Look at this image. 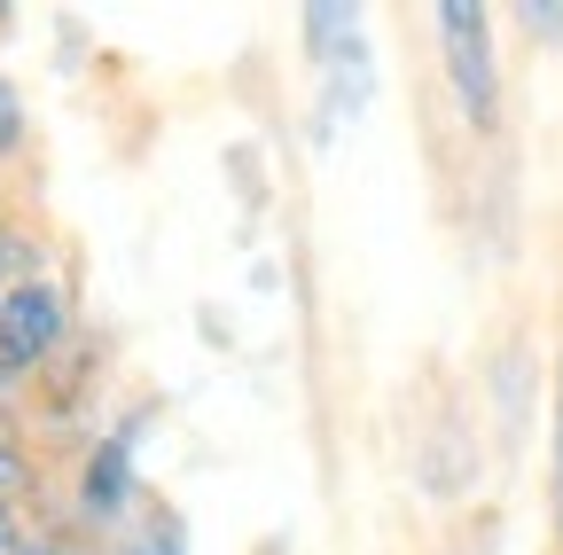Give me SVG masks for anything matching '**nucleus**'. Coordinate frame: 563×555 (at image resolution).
<instances>
[{
  "instance_id": "7ed1b4c3",
  "label": "nucleus",
  "mask_w": 563,
  "mask_h": 555,
  "mask_svg": "<svg viewBox=\"0 0 563 555\" xmlns=\"http://www.w3.org/2000/svg\"><path fill=\"white\" fill-rule=\"evenodd\" d=\"M70 329H79V306H70V290L55 282V274L9 282V298H0V368H9L16 384H40L70 353Z\"/></svg>"
},
{
  "instance_id": "f03ea898",
  "label": "nucleus",
  "mask_w": 563,
  "mask_h": 555,
  "mask_svg": "<svg viewBox=\"0 0 563 555\" xmlns=\"http://www.w3.org/2000/svg\"><path fill=\"white\" fill-rule=\"evenodd\" d=\"M141 423H150V407H133L125 423L95 431V446L79 454V477H70V517H79L95 540H110L141 509Z\"/></svg>"
},
{
  "instance_id": "423d86ee",
  "label": "nucleus",
  "mask_w": 563,
  "mask_h": 555,
  "mask_svg": "<svg viewBox=\"0 0 563 555\" xmlns=\"http://www.w3.org/2000/svg\"><path fill=\"white\" fill-rule=\"evenodd\" d=\"M40 493V462L24 439H0V509H24Z\"/></svg>"
},
{
  "instance_id": "9b49d317",
  "label": "nucleus",
  "mask_w": 563,
  "mask_h": 555,
  "mask_svg": "<svg viewBox=\"0 0 563 555\" xmlns=\"http://www.w3.org/2000/svg\"><path fill=\"white\" fill-rule=\"evenodd\" d=\"M24 391H32V384H16L9 368H0V414H9V423H24Z\"/></svg>"
},
{
  "instance_id": "4468645a",
  "label": "nucleus",
  "mask_w": 563,
  "mask_h": 555,
  "mask_svg": "<svg viewBox=\"0 0 563 555\" xmlns=\"http://www.w3.org/2000/svg\"><path fill=\"white\" fill-rule=\"evenodd\" d=\"M0 32H9V9H0Z\"/></svg>"
},
{
  "instance_id": "9d476101",
  "label": "nucleus",
  "mask_w": 563,
  "mask_h": 555,
  "mask_svg": "<svg viewBox=\"0 0 563 555\" xmlns=\"http://www.w3.org/2000/svg\"><path fill=\"white\" fill-rule=\"evenodd\" d=\"M24 540H32V517L24 509H0V555H16Z\"/></svg>"
},
{
  "instance_id": "f8f14e48",
  "label": "nucleus",
  "mask_w": 563,
  "mask_h": 555,
  "mask_svg": "<svg viewBox=\"0 0 563 555\" xmlns=\"http://www.w3.org/2000/svg\"><path fill=\"white\" fill-rule=\"evenodd\" d=\"M16 555H79V547H70V540H63V532H32V540H24V547H16Z\"/></svg>"
},
{
  "instance_id": "1a4fd4ad",
  "label": "nucleus",
  "mask_w": 563,
  "mask_h": 555,
  "mask_svg": "<svg viewBox=\"0 0 563 555\" xmlns=\"http://www.w3.org/2000/svg\"><path fill=\"white\" fill-rule=\"evenodd\" d=\"M517 32H525V40H563V0H525V9H517Z\"/></svg>"
},
{
  "instance_id": "39448f33",
  "label": "nucleus",
  "mask_w": 563,
  "mask_h": 555,
  "mask_svg": "<svg viewBox=\"0 0 563 555\" xmlns=\"http://www.w3.org/2000/svg\"><path fill=\"white\" fill-rule=\"evenodd\" d=\"M361 9H352V0H313V9L298 16V32H306V55H313V71L321 63H336L344 47H361Z\"/></svg>"
},
{
  "instance_id": "f257e3e1",
  "label": "nucleus",
  "mask_w": 563,
  "mask_h": 555,
  "mask_svg": "<svg viewBox=\"0 0 563 555\" xmlns=\"http://www.w3.org/2000/svg\"><path fill=\"white\" fill-rule=\"evenodd\" d=\"M439 63L462 102V125L477 142H493L501 133V47H493V16L477 0H446L439 9Z\"/></svg>"
},
{
  "instance_id": "ddd939ff",
  "label": "nucleus",
  "mask_w": 563,
  "mask_h": 555,
  "mask_svg": "<svg viewBox=\"0 0 563 555\" xmlns=\"http://www.w3.org/2000/svg\"><path fill=\"white\" fill-rule=\"evenodd\" d=\"M9 282L16 274H9V220H0V298H9Z\"/></svg>"
},
{
  "instance_id": "0eeeda50",
  "label": "nucleus",
  "mask_w": 563,
  "mask_h": 555,
  "mask_svg": "<svg viewBox=\"0 0 563 555\" xmlns=\"http://www.w3.org/2000/svg\"><path fill=\"white\" fill-rule=\"evenodd\" d=\"M548 524L563 547V353H555V431H548Z\"/></svg>"
},
{
  "instance_id": "6e6552de",
  "label": "nucleus",
  "mask_w": 563,
  "mask_h": 555,
  "mask_svg": "<svg viewBox=\"0 0 563 555\" xmlns=\"http://www.w3.org/2000/svg\"><path fill=\"white\" fill-rule=\"evenodd\" d=\"M24 142H32V110H24L16 79L0 71V165H16V157H24Z\"/></svg>"
},
{
  "instance_id": "20e7f679",
  "label": "nucleus",
  "mask_w": 563,
  "mask_h": 555,
  "mask_svg": "<svg viewBox=\"0 0 563 555\" xmlns=\"http://www.w3.org/2000/svg\"><path fill=\"white\" fill-rule=\"evenodd\" d=\"M102 555H188V524H180V509H165V501H141V509L102 540Z\"/></svg>"
}]
</instances>
